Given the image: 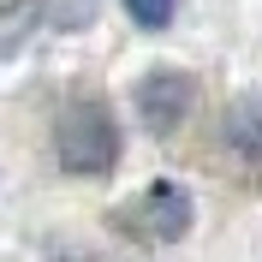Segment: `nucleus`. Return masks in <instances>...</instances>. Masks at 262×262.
Listing matches in <instances>:
<instances>
[{
    "mask_svg": "<svg viewBox=\"0 0 262 262\" xmlns=\"http://www.w3.org/2000/svg\"><path fill=\"white\" fill-rule=\"evenodd\" d=\"M125 227L149 232V238H161V245H173V238H185V227H191V196L179 191V185H155V191L137 203V209L119 214Z\"/></svg>",
    "mask_w": 262,
    "mask_h": 262,
    "instance_id": "2",
    "label": "nucleus"
},
{
    "mask_svg": "<svg viewBox=\"0 0 262 262\" xmlns=\"http://www.w3.org/2000/svg\"><path fill=\"white\" fill-rule=\"evenodd\" d=\"M54 155H60L66 173L101 179V173L119 161V131H114V119H107V107H96V101L72 107V114L54 125Z\"/></svg>",
    "mask_w": 262,
    "mask_h": 262,
    "instance_id": "1",
    "label": "nucleus"
},
{
    "mask_svg": "<svg viewBox=\"0 0 262 262\" xmlns=\"http://www.w3.org/2000/svg\"><path fill=\"white\" fill-rule=\"evenodd\" d=\"M137 114H143V125L155 137H167V131L191 114V78H179V72H149L137 83Z\"/></svg>",
    "mask_w": 262,
    "mask_h": 262,
    "instance_id": "3",
    "label": "nucleus"
},
{
    "mask_svg": "<svg viewBox=\"0 0 262 262\" xmlns=\"http://www.w3.org/2000/svg\"><path fill=\"white\" fill-rule=\"evenodd\" d=\"M125 12L143 24V30H167L173 24V0H125Z\"/></svg>",
    "mask_w": 262,
    "mask_h": 262,
    "instance_id": "4",
    "label": "nucleus"
}]
</instances>
